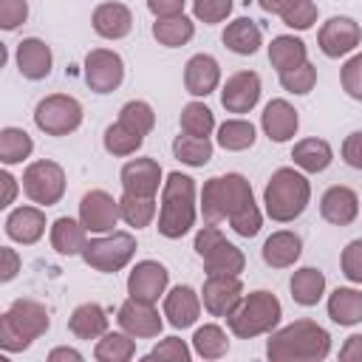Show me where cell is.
Segmentation results:
<instances>
[{"label":"cell","instance_id":"6da1fadb","mask_svg":"<svg viewBox=\"0 0 362 362\" xmlns=\"http://www.w3.org/2000/svg\"><path fill=\"white\" fill-rule=\"evenodd\" d=\"M328 354H331V334L308 317L274 328L266 342V356L272 362H322Z\"/></svg>","mask_w":362,"mask_h":362},{"label":"cell","instance_id":"7a4b0ae2","mask_svg":"<svg viewBox=\"0 0 362 362\" xmlns=\"http://www.w3.org/2000/svg\"><path fill=\"white\" fill-rule=\"evenodd\" d=\"M198 218V204H195V181L175 170L164 178L161 187V204H158V235L167 240L184 238Z\"/></svg>","mask_w":362,"mask_h":362},{"label":"cell","instance_id":"3957f363","mask_svg":"<svg viewBox=\"0 0 362 362\" xmlns=\"http://www.w3.org/2000/svg\"><path fill=\"white\" fill-rule=\"evenodd\" d=\"M311 201V181L297 167H280L272 173L263 189V209L274 223L297 221Z\"/></svg>","mask_w":362,"mask_h":362},{"label":"cell","instance_id":"277c9868","mask_svg":"<svg viewBox=\"0 0 362 362\" xmlns=\"http://www.w3.org/2000/svg\"><path fill=\"white\" fill-rule=\"evenodd\" d=\"M51 325L48 308L40 300L17 297L0 317V348L6 354H20L34 345Z\"/></svg>","mask_w":362,"mask_h":362},{"label":"cell","instance_id":"5b68a950","mask_svg":"<svg viewBox=\"0 0 362 362\" xmlns=\"http://www.w3.org/2000/svg\"><path fill=\"white\" fill-rule=\"evenodd\" d=\"M252 201H255V192L246 175L226 173V175H212L204 181L198 209L206 223H221V221H229L238 209H243Z\"/></svg>","mask_w":362,"mask_h":362},{"label":"cell","instance_id":"8992f818","mask_svg":"<svg viewBox=\"0 0 362 362\" xmlns=\"http://www.w3.org/2000/svg\"><path fill=\"white\" fill-rule=\"evenodd\" d=\"M280 320H283V305L277 294L257 288L240 297L235 311L226 317V325L238 339H255L260 334H272L280 325Z\"/></svg>","mask_w":362,"mask_h":362},{"label":"cell","instance_id":"52a82bcc","mask_svg":"<svg viewBox=\"0 0 362 362\" xmlns=\"http://www.w3.org/2000/svg\"><path fill=\"white\" fill-rule=\"evenodd\" d=\"M136 249L139 246L130 232L113 229L105 235H93L82 249V260L102 274H113V272H122L136 257Z\"/></svg>","mask_w":362,"mask_h":362},{"label":"cell","instance_id":"ba28073f","mask_svg":"<svg viewBox=\"0 0 362 362\" xmlns=\"http://www.w3.org/2000/svg\"><path fill=\"white\" fill-rule=\"evenodd\" d=\"M82 105L68 93H48L34 107V124L45 136H68L82 124Z\"/></svg>","mask_w":362,"mask_h":362},{"label":"cell","instance_id":"9c48e42d","mask_svg":"<svg viewBox=\"0 0 362 362\" xmlns=\"http://www.w3.org/2000/svg\"><path fill=\"white\" fill-rule=\"evenodd\" d=\"M23 192L31 204L37 206H54L62 201L65 195V170L51 161V158H40V161H31L25 170H23Z\"/></svg>","mask_w":362,"mask_h":362},{"label":"cell","instance_id":"30bf717a","mask_svg":"<svg viewBox=\"0 0 362 362\" xmlns=\"http://www.w3.org/2000/svg\"><path fill=\"white\" fill-rule=\"evenodd\" d=\"M82 74L93 93H113L124 82V59L113 48H93L85 57Z\"/></svg>","mask_w":362,"mask_h":362},{"label":"cell","instance_id":"8fae6325","mask_svg":"<svg viewBox=\"0 0 362 362\" xmlns=\"http://www.w3.org/2000/svg\"><path fill=\"white\" fill-rule=\"evenodd\" d=\"M359 42H362V25L345 14L328 17L317 31V45L328 59H339V57L354 54Z\"/></svg>","mask_w":362,"mask_h":362},{"label":"cell","instance_id":"7c38bea8","mask_svg":"<svg viewBox=\"0 0 362 362\" xmlns=\"http://www.w3.org/2000/svg\"><path fill=\"white\" fill-rule=\"evenodd\" d=\"M79 221L88 229V235H105L113 232V226L122 221L119 198H113L105 189H88L79 198Z\"/></svg>","mask_w":362,"mask_h":362},{"label":"cell","instance_id":"4fadbf2b","mask_svg":"<svg viewBox=\"0 0 362 362\" xmlns=\"http://www.w3.org/2000/svg\"><path fill=\"white\" fill-rule=\"evenodd\" d=\"M240 297H243V283L238 274H206L201 286L204 311L218 320H226L240 303Z\"/></svg>","mask_w":362,"mask_h":362},{"label":"cell","instance_id":"5bb4252c","mask_svg":"<svg viewBox=\"0 0 362 362\" xmlns=\"http://www.w3.org/2000/svg\"><path fill=\"white\" fill-rule=\"evenodd\" d=\"M164 314H158L156 303H147V300H136V297H127L119 311H116V322L122 331H127L130 337L136 339H153L161 334L164 328Z\"/></svg>","mask_w":362,"mask_h":362},{"label":"cell","instance_id":"9a60e30c","mask_svg":"<svg viewBox=\"0 0 362 362\" xmlns=\"http://www.w3.org/2000/svg\"><path fill=\"white\" fill-rule=\"evenodd\" d=\"M167 286H170V272L158 260H139L127 274V294L136 300L158 303L164 300Z\"/></svg>","mask_w":362,"mask_h":362},{"label":"cell","instance_id":"2e32d148","mask_svg":"<svg viewBox=\"0 0 362 362\" xmlns=\"http://www.w3.org/2000/svg\"><path fill=\"white\" fill-rule=\"evenodd\" d=\"M260 90H263V85L255 71H235L221 88V105L226 113L243 116V113L255 110V105L260 102Z\"/></svg>","mask_w":362,"mask_h":362},{"label":"cell","instance_id":"e0dca14e","mask_svg":"<svg viewBox=\"0 0 362 362\" xmlns=\"http://www.w3.org/2000/svg\"><path fill=\"white\" fill-rule=\"evenodd\" d=\"M161 178H164V173L156 158H130V161H124V167L119 173L124 192L147 195V198H156L158 187H164Z\"/></svg>","mask_w":362,"mask_h":362},{"label":"cell","instance_id":"ac0fdd59","mask_svg":"<svg viewBox=\"0 0 362 362\" xmlns=\"http://www.w3.org/2000/svg\"><path fill=\"white\" fill-rule=\"evenodd\" d=\"M14 62H17V71L23 79L28 82H40L51 74L54 68V54H51V45H45V40L40 37H25L17 42V51H14Z\"/></svg>","mask_w":362,"mask_h":362},{"label":"cell","instance_id":"d6986e66","mask_svg":"<svg viewBox=\"0 0 362 362\" xmlns=\"http://www.w3.org/2000/svg\"><path fill=\"white\" fill-rule=\"evenodd\" d=\"M221 85V65L212 54H192L184 65V88L195 99H206Z\"/></svg>","mask_w":362,"mask_h":362},{"label":"cell","instance_id":"ffe728a7","mask_svg":"<svg viewBox=\"0 0 362 362\" xmlns=\"http://www.w3.org/2000/svg\"><path fill=\"white\" fill-rule=\"evenodd\" d=\"M260 127L269 141L283 144V141L294 139V133L300 127V113L288 99H272V102H266V107L260 113Z\"/></svg>","mask_w":362,"mask_h":362},{"label":"cell","instance_id":"44dd1931","mask_svg":"<svg viewBox=\"0 0 362 362\" xmlns=\"http://www.w3.org/2000/svg\"><path fill=\"white\" fill-rule=\"evenodd\" d=\"M45 226H48V221H45V212H42V206H28V204H23V206H14L8 215H6V235H8V240H14V243H23V246H31V243H37L42 235H45Z\"/></svg>","mask_w":362,"mask_h":362},{"label":"cell","instance_id":"7402d4cb","mask_svg":"<svg viewBox=\"0 0 362 362\" xmlns=\"http://www.w3.org/2000/svg\"><path fill=\"white\" fill-rule=\"evenodd\" d=\"M201 294L192 288V286H173L167 294H164V317L173 328H189L198 322L201 317Z\"/></svg>","mask_w":362,"mask_h":362},{"label":"cell","instance_id":"603a6c76","mask_svg":"<svg viewBox=\"0 0 362 362\" xmlns=\"http://www.w3.org/2000/svg\"><path fill=\"white\" fill-rule=\"evenodd\" d=\"M320 215L331 226H348L359 215V195L345 184H334L320 198Z\"/></svg>","mask_w":362,"mask_h":362},{"label":"cell","instance_id":"cb8c5ba5","mask_svg":"<svg viewBox=\"0 0 362 362\" xmlns=\"http://www.w3.org/2000/svg\"><path fill=\"white\" fill-rule=\"evenodd\" d=\"M90 25L102 40H122L133 28V11L119 0H107L93 8Z\"/></svg>","mask_w":362,"mask_h":362},{"label":"cell","instance_id":"d4e9b609","mask_svg":"<svg viewBox=\"0 0 362 362\" xmlns=\"http://www.w3.org/2000/svg\"><path fill=\"white\" fill-rule=\"evenodd\" d=\"M263 263L272 269H291L303 255V238L291 229H277L263 240Z\"/></svg>","mask_w":362,"mask_h":362},{"label":"cell","instance_id":"484cf974","mask_svg":"<svg viewBox=\"0 0 362 362\" xmlns=\"http://www.w3.org/2000/svg\"><path fill=\"white\" fill-rule=\"evenodd\" d=\"M221 42L238 57H252L263 45V31L252 17H235L232 23H226Z\"/></svg>","mask_w":362,"mask_h":362},{"label":"cell","instance_id":"4316f807","mask_svg":"<svg viewBox=\"0 0 362 362\" xmlns=\"http://www.w3.org/2000/svg\"><path fill=\"white\" fill-rule=\"evenodd\" d=\"M68 331L76 337V339H99L107 328V311L99 305V303H79L71 317H68Z\"/></svg>","mask_w":362,"mask_h":362},{"label":"cell","instance_id":"83f0119b","mask_svg":"<svg viewBox=\"0 0 362 362\" xmlns=\"http://www.w3.org/2000/svg\"><path fill=\"white\" fill-rule=\"evenodd\" d=\"M325 311H328L331 322L345 325V328L362 322V291L354 288V286H339V288H334V291L328 294V300H325Z\"/></svg>","mask_w":362,"mask_h":362},{"label":"cell","instance_id":"f1b7e54d","mask_svg":"<svg viewBox=\"0 0 362 362\" xmlns=\"http://www.w3.org/2000/svg\"><path fill=\"white\" fill-rule=\"evenodd\" d=\"M85 243H88V229L82 226L79 218L62 215V218H57V221L51 223V249H54L57 255H62V257L82 255Z\"/></svg>","mask_w":362,"mask_h":362},{"label":"cell","instance_id":"f546056e","mask_svg":"<svg viewBox=\"0 0 362 362\" xmlns=\"http://www.w3.org/2000/svg\"><path fill=\"white\" fill-rule=\"evenodd\" d=\"M291 158H294V167L303 170V173H322L331 167L334 161V150L325 139H317V136H308V139H300L294 147H291Z\"/></svg>","mask_w":362,"mask_h":362},{"label":"cell","instance_id":"4dcf8cb0","mask_svg":"<svg viewBox=\"0 0 362 362\" xmlns=\"http://www.w3.org/2000/svg\"><path fill=\"white\" fill-rule=\"evenodd\" d=\"M201 260H204V272L206 274H238L240 277V272L246 269V255L235 243H229L226 238L212 243L201 255Z\"/></svg>","mask_w":362,"mask_h":362},{"label":"cell","instance_id":"1f68e13d","mask_svg":"<svg viewBox=\"0 0 362 362\" xmlns=\"http://www.w3.org/2000/svg\"><path fill=\"white\" fill-rule=\"evenodd\" d=\"M288 291H291V300L297 305L311 308L325 297V274L320 269H314V266H303V269H297L291 274Z\"/></svg>","mask_w":362,"mask_h":362},{"label":"cell","instance_id":"d6a6232c","mask_svg":"<svg viewBox=\"0 0 362 362\" xmlns=\"http://www.w3.org/2000/svg\"><path fill=\"white\" fill-rule=\"evenodd\" d=\"M269 62L277 74L283 71H291L303 62H308V48L300 37L294 34H280V37H272L269 42Z\"/></svg>","mask_w":362,"mask_h":362},{"label":"cell","instance_id":"836d02e7","mask_svg":"<svg viewBox=\"0 0 362 362\" xmlns=\"http://www.w3.org/2000/svg\"><path fill=\"white\" fill-rule=\"evenodd\" d=\"M153 37L164 48H181L195 37V20L187 17V14L161 17V20L153 23Z\"/></svg>","mask_w":362,"mask_h":362},{"label":"cell","instance_id":"e575fe53","mask_svg":"<svg viewBox=\"0 0 362 362\" xmlns=\"http://www.w3.org/2000/svg\"><path fill=\"white\" fill-rule=\"evenodd\" d=\"M136 356V337L127 331H105L93 345L96 362H130Z\"/></svg>","mask_w":362,"mask_h":362},{"label":"cell","instance_id":"d590c367","mask_svg":"<svg viewBox=\"0 0 362 362\" xmlns=\"http://www.w3.org/2000/svg\"><path fill=\"white\" fill-rule=\"evenodd\" d=\"M218 147H223L226 153H243V150H249L252 144H255V139H257V130H255V124L252 122H246V119H226L223 124H218Z\"/></svg>","mask_w":362,"mask_h":362},{"label":"cell","instance_id":"8d00e7d4","mask_svg":"<svg viewBox=\"0 0 362 362\" xmlns=\"http://www.w3.org/2000/svg\"><path fill=\"white\" fill-rule=\"evenodd\" d=\"M192 351L201 359H221L229 354V337L218 322H204L192 334Z\"/></svg>","mask_w":362,"mask_h":362},{"label":"cell","instance_id":"74e56055","mask_svg":"<svg viewBox=\"0 0 362 362\" xmlns=\"http://www.w3.org/2000/svg\"><path fill=\"white\" fill-rule=\"evenodd\" d=\"M212 150H215L212 139H198V136H187V133H178L173 139V156L181 164H187V167H204V164H209Z\"/></svg>","mask_w":362,"mask_h":362},{"label":"cell","instance_id":"f35d334b","mask_svg":"<svg viewBox=\"0 0 362 362\" xmlns=\"http://www.w3.org/2000/svg\"><path fill=\"white\" fill-rule=\"evenodd\" d=\"M156 198H147V195H133V192H122L119 198V212H122V221L133 229H144L156 221Z\"/></svg>","mask_w":362,"mask_h":362},{"label":"cell","instance_id":"ab89813d","mask_svg":"<svg viewBox=\"0 0 362 362\" xmlns=\"http://www.w3.org/2000/svg\"><path fill=\"white\" fill-rule=\"evenodd\" d=\"M178 124H181V133H187V136L209 139V136H212V130H215V113H212L204 102L192 99V102H187V105L181 107Z\"/></svg>","mask_w":362,"mask_h":362},{"label":"cell","instance_id":"60d3db41","mask_svg":"<svg viewBox=\"0 0 362 362\" xmlns=\"http://www.w3.org/2000/svg\"><path fill=\"white\" fill-rule=\"evenodd\" d=\"M102 144H105V150H107L110 156L124 158V156H133V153L144 144V136H141V133H136L133 127H127V124H122V122L116 119L113 124H107V127H105Z\"/></svg>","mask_w":362,"mask_h":362},{"label":"cell","instance_id":"b9f144b4","mask_svg":"<svg viewBox=\"0 0 362 362\" xmlns=\"http://www.w3.org/2000/svg\"><path fill=\"white\" fill-rule=\"evenodd\" d=\"M31 153H34V141L23 127H3L0 130V161L6 167L23 164L25 158H31Z\"/></svg>","mask_w":362,"mask_h":362},{"label":"cell","instance_id":"7bdbcfd3","mask_svg":"<svg viewBox=\"0 0 362 362\" xmlns=\"http://www.w3.org/2000/svg\"><path fill=\"white\" fill-rule=\"evenodd\" d=\"M119 122L127 124V127H133L136 133L147 136V133L156 127V110H153L150 102H144V99H130V102L122 105Z\"/></svg>","mask_w":362,"mask_h":362},{"label":"cell","instance_id":"ee69618b","mask_svg":"<svg viewBox=\"0 0 362 362\" xmlns=\"http://www.w3.org/2000/svg\"><path fill=\"white\" fill-rule=\"evenodd\" d=\"M277 76H280L283 90H288V93H294V96H305V93H311L314 85H317V65L303 62V65H297V68H291V71H283V74H277Z\"/></svg>","mask_w":362,"mask_h":362},{"label":"cell","instance_id":"f6af8a7d","mask_svg":"<svg viewBox=\"0 0 362 362\" xmlns=\"http://www.w3.org/2000/svg\"><path fill=\"white\" fill-rule=\"evenodd\" d=\"M317 17H320V8H317L314 0H294V3L280 14L283 25L291 28V31H308V28L317 23Z\"/></svg>","mask_w":362,"mask_h":362},{"label":"cell","instance_id":"bcb514c9","mask_svg":"<svg viewBox=\"0 0 362 362\" xmlns=\"http://www.w3.org/2000/svg\"><path fill=\"white\" fill-rule=\"evenodd\" d=\"M192 348L181 339V337H164V339H158L153 348H150V354L144 356V359H161V362H189L192 359Z\"/></svg>","mask_w":362,"mask_h":362},{"label":"cell","instance_id":"7dc6e473","mask_svg":"<svg viewBox=\"0 0 362 362\" xmlns=\"http://www.w3.org/2000/svg\"><path fill=\"white\" fill-rule=\"evenodd\" d=\"M260 226H263V212H260V206L252 201V204H246L243 209H238L232 218H229V229L235 232V235H240V238H255L257 232H260Z\"/></svg>","mask_w":362,"mask_h":362},{"label":"cell","instance_id":"c3c4849f","mask_svg":"<svg viewBox=\"0 0 362 362\" xmlns=\"http://www.w3.org/2000/svg\"><path fill=\"white\" fill-rule=\"evenodd\" d=\"M235 0H192V17L204 25H218L232 14Z\"/></svg>","mask_w":362,"mask_h":362},{"label":"cell","instance_id":"681fc988","mask_svg":"<svg viewBox=\"0 0 362 362\" xmlns=\"http://www.w3.org/2000/svg\"><path fill=\"white\" fill-rule=\"evenodd\" d=\"M339 85H342V90L351 99L362 102V51L359 54H351L342 62V68H339Z\"/></svg>","mask_w":362,"mask_h":362},{"label":"cell","instance_id":"f907efd6","mask_svg":"<svg viewBox=\"0 0 362 362\" xmlns=\"http://www.w3.org/2000/svg\"><path fill=\"white\" fill-rule=\"evenodd\" d=\"M339 269L345 274V280H351L354 286H362V238L351 240L342 255H339Z\"/></svg>","mask_w":362,"mask_h":362},{"label":"cell","instance_id":"816d5d0a","mask_svg":"<svg viewBox=\"0 0 362 362\" xmlns=\"http://www.w3.org/2000/svg\"><path fill=\"white\" fill-rule=\"evenodd\" d=\"M28 20V0H0V28L14 31Z\"/></svg>","mask_w":362,"mask_h":362},{"label":"cell","instance_id":"f5cc1de1","mask_svg":"<svg viewBox=\"0 0 362 362\" xmlns=\"http://www.w3.org/2000/svg\"><path fill=\"white\" fill-rule=\"evenodd\" d=\"M339 156H342V161L348 167L362 170V130H354V133L345 136V141L339 147Z\"/></svg>","mask_w":362,"mask_h":362},{"label":"cell","instance_id":"db71d44e","mask_svg":"<svg viewBox=\"0 0 362 362\" xmlns=\"http://www.w3.org/2000/svg\"><path fill=\"white\" fill-rule=\"evenodd\" d=\"M0 260H3V266H0V283H11L20 274V269H23V257L17 255V249L3 246L0 249Z\"/></svg>","mask_w":362,"mask_h":362},{"label":"cell","instance_id":"11a10c76","mask_svg":"<svg viewBox=\"0 0 362 362\" xmlns=\"http://www.w3.org/2000/svg\"><path fill=\"white\" fill-rule=\"evenodd\" d=\"M184 6H187V0H147V8H150V14L156 20L184 14Z\"/></svg>","mask_w":362,"mask_h":362},{"label":"cell","instance_id":"9f6ffc18","mask_svg":"<svg viewBox=\"0 0 362 362\" xmlns=\"http://www.w3.org/2000/svg\"><path fill=\"white\" fill-rule=\"evenodd\" d=\"M342 362H362V334H351L339 348Z\"/></svg>","mask_w":362,"mask_h":362},{"label":"cell","instance_id":"6f0895ef","mask_svg":"<svg viewBox=\"0 0 362 362\" xmlns=\"http://www.w3.org/2000/svg\"><path fill=\"white\" fill-rule=\"evenodd\" d=\"M0 184H3V204H0V206H11L14 198H17V189H20L23 184H17V178H14L8 170L0 173Z\"/></svg>","mask_w":362,"mask_h":362},{"label":"cell","instance_id":"680465c9","mask_svg":"<svg viewBox=\"0 0 362 362\" xmlns=\"http://www.w3.org/2000/svg\"><path fill=\"white\" fill-rule=\"evenodd\" d=\"M45 359H48V362H82L85 356H82V351H76V348L59 345V348H51Z\"/></svg>","mask_w":362,"mask_h":362},{"label":"cell","instance_id":"91938a15","mask_svg":"<svg viewBox=\"0 0 362 362\" xmlns=\"http://www.w3.org/2000/svg\"><path fill=\"white\" fill-rule=\"evenodd\" d=\"M291 3H294V0H257V6H260L266 14H277V17H280Z\"/></svg>","mask_w":362,"mask_h":362}]
</instances>
